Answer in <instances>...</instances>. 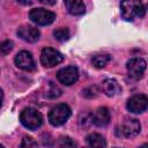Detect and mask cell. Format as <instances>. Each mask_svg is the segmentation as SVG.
Returning a JSON list of instances; mask_svg holds the SVG:
<instances>
[{
  "instance_id": "7a4b0ae2",
  "label": "cell",
  "mask_w": 148,
  "mask_h": 148,
  "mask_svg": "<svg viewBox=\"0 0 148 148\" xmlns=\"http://www.w3.org/2000/svg\"><path fill=\"white\" fill-rule=\"evenodd\" d=\"M20 120L22 123L23 126H25L29 130H37L38 127L42 126L43 124V117L42 114L32 109V108H25L22 110L21 114H20Z\"/></svg>"
},
{
  "instance_id": "ba28073f",
  "label": "cell",
  "mask_w": 148,
  "mask_h": 148,
  "mask_svg": "<svg viewBox=\"0 0 148 148\" xmlns=\"http://www.w3.org/2000/svg\"><path fill=\"white\" fill-rule=\"evenodd\" d=\"M58 80L66 84V86H71L73 83H75L79 79V71L75 66H67L62 69H60L57 74Z\"/></svg>"
},
{
  "instance_id": "44dd1931",
  "label": "cell",
  "mask_w": 148,
  "mask_h": 148,
  "mask_svg": "<svg viewBox=\"0 0 148 148\" xmlns=\"http://www.w3.org/2000/svg\"><path fill=\"white\" fill-rule=\"evenodd\" d=\"M61 94V90L52 82H50V90L47 92V96L49 97H58L59 95Z\"/></svg>"
},
{
  "instance_id": "d6986e66",
  "label": "cell",
  "mask_w": 148,
  "mask_h": 148,
  "mask_svg": "<svg viewBox=\"0 0 148 148\" xmlns=\"http://www.w3.org/2000/svg\"><path fill=\"white\" fill-rule=\"evenodd\" d=\"M18 148H38V145H37V142H36L32 138H30V136H24V138L22 139L21 145H20Z\"/></svg>"
},
{
  "instance_id": "ffe728a7",
  "label": "cell",
  "mask_w": 148,
  "mask_h": 148,
  "mask_svg": "<svg viewBox=\"0 0 148 148\" xmlns=\"http://www.w3.org/2000/svg\"><path fill=\"white\" fill-rule=\"evenodd\" d=\"M12 49H13V43H12L10 40H5V42H2L1 45H0V50H1V53H2L3 56L8 54V53L12 51Z\"/></svg>"
},
{
  "instance_id": "52a82bcc",
  "label": "cell",
  "mask_w": 148,
  "mask_h": 148,
  "mask_svg": "<svg viewBox=\"0 0 148 148\" xmlns=\"http://www.w3.org/2000/svg\"><path fill=\"white\" fill-rule=\"evenodd\" d=\"M146 67H147V64L141 58H133V59L128 60L127 65H126L128 75L134 80H138L142 76Z\"/></svg>"
},
{
  "instance_id": "6da1fadb",
  "label": "cell",
  "mask_w": 148,
  "mask_h": 148,
  "mask_svg": "<svg viewBox=\"0 0 148 148\" xmlns=\"http://www.w3.org/2000/svg\"><path fill=\"white\" fill-rule=\"evenodd\" d=\"M120 12L123 18H125L126 21H133L134 17H142L145 15L146 8L140 1L128 0L120 3Z\"/></svg>"
},
{
  "instance_id": "9a60e30c",
  "label": "cell",
  "mask_w": 148,
  "mask_h": 148,
  "mask_svg": "<svg viewBox=\"0 0 148 148\" xmlns=\"http://www.w3.org/2000/svg\"><path fill=\"white\" fill-rule=\"evenodd\" d=\"M87 142L90 148H105L106 146L105 139L101 134H97V133L89 134L87 136Z\"/></svg>"
},
{
  "instance_id": "7402d4cb",
  "label": "cell",
  "mask_w": 148,
  "mask_h": 148,
  "mask_svg": "<svg viewBox=\"0 0 148 148\" xmlns=\"http://www.w3.org/2000/svg\"><path fill=\"white\" fill-rule=\"evenodd\" d=\"M82 92H83V96L91 98V97H95V96H97V94H98V89H97V88L94 86V87H89V88L84 89Z\"/></svg>"
},
{
  "instance_id": "484cf974",
  "label": "cell",
  "mask_w": 148,
  "mask_h": 148,
  "mask_svg": "<svg viewBox=\"0 0 148 148\" xmlns=\"http://www.w3.org/2000/svg\"><path fill=\"white\" fill-rule=\"evenodd\" d=\"M83 148H89V147H83Z\"/></svg>"
},
{
  "instance_id": "cb8c5ba5",
  "label": "cell",
  "mask_w": 148,
  "mask_h": 148,
  "mask_svg": "<svg viewBox=\"0 0 148 148\" xmlns=\"http://www.w3.org/2000/svg\"><path fill=\"white\" fill-rule=\"evenodd\" d=\"M139 148H148V143H145V145H142V146H140Z\"/></svg>"
},
{
  "instance_id": "9c48e42d",
  "label": "cell",
  "mask_w": 148,
  "mask_h": 148,
  "mask_svg": "<svg viewBox=\"0 0 148 148\" xmlns=\"http://www.w3.org/2000/svg\"><path fill=\"white\" fill-rule=\"evenodd\" d=\"M15 64L18 68L23 69V71H34L36 68V64L35 60L31 56L30 52L28 51H21L16 54L15 57Z\"/></svg>"
},
{
  "instance_id": "d4e9b609",
  "label": "cell",
  "mask_w": 148,
  "mask_h": 148,
  "mask_svg": "<svg viewBox=\"0 0 148 148\" xmlns=\"http://www.w3.org/2000/svg\"><path fill=\"white\" fill-rule=\"evenodd\" d=\"M0 148H5V147H3V146H1V147H0Z\"/></svg>"
},
{
  "instance_id": "8fae6325",
  "label": "cell",
  "mask_w": 148,
  "mask_h": 148,
  "mask_svg": "<svg viewBox=\"0 0 148 148\" xmlns=\"http://www.w3.org/2000/svg\"><path fill=\"white\" fill-rule=\"evenodd\" d=\"M17 35L23 40L29 42V43H34V42L39 39L40 34H39V30L32 25H21L17 29Z\"/></svg>"
},
{
  "instance_id": "603a6c76",
  "label": "cell",
  "mask_w": 148,
  "mask_h": 148,
  "mask_svg": "<svg viewBox=\"0 0 148 148\" xmlns=\"http://www.w3.org/2000/svg\"><path fill=\"white\" fill-rule=\"evenodd\" d=\"M43 3H46V5H54L56 1H46V0H40Z\"/></svg>"
},
{
  "instance_id": "5bb4252c",
  "label": "cell",
  "mask_w": 148,
  "mask_h": 148,
  "mask_svg": "<svg viewBox=\"0 0 148 148\" xmlns=\"http://www.w3.org/2000/svg\"><path fill=\"white\" fill-rule=\"evenodd\" d=\"M65 6L69 14L72 15H82L86 12V6L82 1L77 0H66Z\"/></svg>"
},
{
  "instance_id": "e0dca14e",
  "label": "cell",
  "mask_w": 148,
  "mask_h": 148,
  "mask_svg": "<svg viewBox=\"0 0 148 148\" xmlns=\"http://www.w3.org/2000/svg\"><path fill=\"white\" fill-rule=\"evenodd\" d=\"M53 36L56 39H58L60 42H65L69 38V31L67 28H58L53 31Z\"/></svg>"
},
{
  "instance_id": "30bf717a",
  "label": "cell",
  "mask_w": 148,
  "mask_h": 148,
  "mask_svg": "<svg viewBox=\"0 0 148 148\" xmlns=\"http://www.w3.org/2000/svg\"><path fill=\"white\" fill-rule=\"evenodd\" d=\"M148 108V98L145 95H134L127 101V109L133 113H141Z\"/></svg>"
},
{
  "instance_id": "5b68a950",
  "label": "cell",
  "mask_w": 148,
  "mask_h": 148,
  "mask_svg": "<svg viewBox=\"0 0 148 148\" xmlns=\"http://www.w3.org/2000/svg\"><path fill=\"white\" fill-rule=\"evenodd\" d=\"M62 60H64V56L59 51L51 49V47H45L42 50L40 62L43 66L50 68V67H53V66L60 64Z\"/></svg>"
},
{
  "instance_id": "3957f363",
  "label": "cell",
  "mask_w": 148,
  "mask_h": 148,
  "mask_svg": "<svg viewBox=\"0 0 148 148\" xmlns=\"http://www.w3.org/2000/svg\"><path fill=\"white\" fill-rule=\"evenodd\" d=\"M71 109L67 104H58L53 106L49 113V121L53 126H60L71 117Z\"/></svg>"
},
{
  "instance_id": "4fadbf2b",
  "label": "cell",
  "mask_w": 148,
  "mask_h": 148,
  "mask_svg": "<svg viewBox=\"0 0 148 148\" xmlns=\"http://www.w3.org/2000/svg\"><path fill=\"white\" fill-rule=\"evenodd\" d=\"M102 90L106 96H116L120 94L121 88L119 83L113 79H105L102 83Z\"/></svg>"
},
{
  "instance_id": "7c38bea8",
  "label": "cell",
  "mask_w": 148,
  "mask_h": 148,
  "mask_svg": "<svg viewBox=\"0 0 148 148\" xmlns=\"http://www.w3.org/2000/svg\"><path fill=\"white\" fill-rule=\"evenodd\" d=\"M109 121H110V112L104 106L98 108L95 111V113L92 114V123L96 126H99V127L106 126L109 124Z\"/></svg>"
},
{
  "instance_id": "ac0fdd59",
  "label": "cell",
  "mask_w": 148,
  "mask_h": 148,
  "mask_svg": "<svg viewBox=\"0 0 148 148\" xmlns=\"http://www.w3.org/2000/svg\"><path fill=\"white\" fill-rule=\"evenodd\" d=\"M58 146H59V148H76L75 141L68 136L60 138L58 141Z\"/></svg>"
},
{
  "instance_id": "8992f818",
  "label": "cell",
  "mask_w": 148,
  "mask_h": 148,
  "mask_svg": "<svg viewBox=\"0 0 148 148\" xmlns=\"http://www.w3.org/2000/svg\"><path fill=\"white\" fill-rule=\"evenodd\" d=\"M140 132V123L135 118H125L120 125V134L125 138H134Z\"/></svg>"
},
{
  "instance_id": "277c9868",
  "label": "cell",
  "mask_w": 148,
  "mask_h": 148,
  "mask_svg": "<svg viewBox=\"0 0 148 148\" xmlns=\"http://www.w3.org/2000/svg\"><path fill=\"white\" fill-rule=\"evenodd\" d=\"M29 17L38 25H47L56 20V14L45 8H35L30 10Z\"/></svg>"
},
{
  "instance_id": "2e32d148",
  "label": "cell",
  "mask_w": 148,
  "mask_h": 148,
  "mask_svg": "<svg viewBox=\"0 0 148 148\" xmlns=\"http://www.w3.org/2000/svg\"><path fill=\"white\" fill-rule=\"evenodd\" d=\"M111 60V56L110 54H96L92 57L91 62L95 67L97 68H102L104 67L109 61Z\"/></svg>"
}]
</instances>
